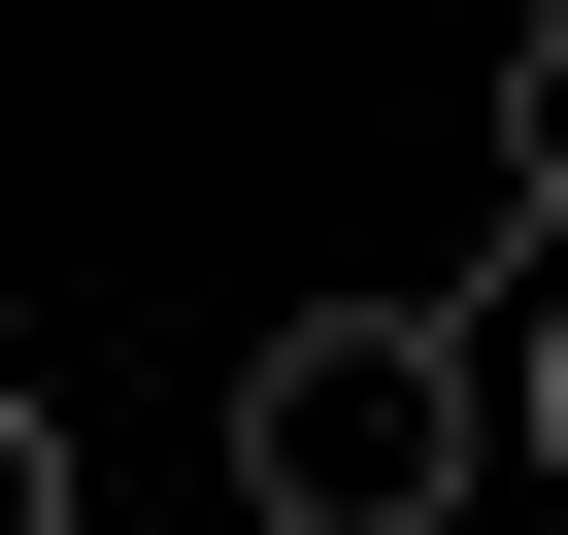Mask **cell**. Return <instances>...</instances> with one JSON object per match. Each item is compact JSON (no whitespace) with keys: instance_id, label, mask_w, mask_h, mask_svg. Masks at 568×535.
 Wrapping results in <instances>:
<instances>
[{"instance_id":"cell-1","label":"cell","mask_w":568,"mask_h":535,"mask_svg":"<svg viewBox=\"0 0 568 535\" xmlns=\"http://www.w3.org/2000/svg\"><path fill=\"white\" fill-rule=\"evenodd\" d=\"M468 468H501L468 302H267L234 335V535H468Z\"/></svg>"},{"instance_id":"cell-2","label":"cell","mask_w":568,"mask_h":535,"mask_svg":"<svg viewBox=\"0 0 568 535\" xmlns=\"http://www.w3.org/2000/svg\"><path fill=\"white\" fill-rule=\"evenodd\" d=\"M501 234H568V0L501 34Z\"/></svg>"},{"instance_id":"cell-3","label":"cell","mask_w":568,"mask_h":535,"mask_svg":"<svg viewBox=\"0 0 568 535\" xmlns=\"http://www.w3.org/2000/svg\"><path fill=\"white\" fill-rule=\"evenodd\" d=\"M468 369H501V435H535V468H568V234H535V302H501V335H468Z\"/></svg>"},{"instance_id":"cell-4","label":"cell","mask_w":568,"mask_h":535,"mask_svg":"<svg viewBox=\"0 0 568 535\" xmlns=\"http://www.w3.org/2000/svg\"><path fill=\"white\" fill-rule=\"evenodd\" d=\"M0 535H68V402H34V369H0Z\"/></svg>"}]
</instances>
